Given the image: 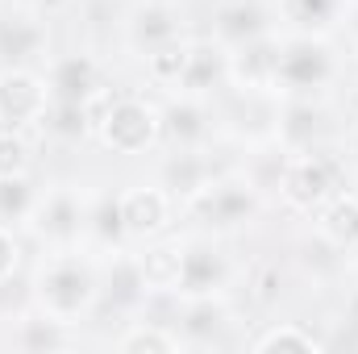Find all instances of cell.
Returning <instances> with one entry per match:
<instances>
[{
    "label": "cell",
    "mask_w": 358,
    "mask_h": 354,
    "mask_svg": "<svg viewBox=\"0 0 358 354\" xmlns=\"http://www.w3.org/2000/svg\"><path fill=\"white\" fill-rule=\"evenodd\" d=\"M29 288H34L38 313L55 317L63 325H76L80 317H88L96 309V300H100V271H96L92 259L63 250V255H50V259L38 263Z\"/></svg>",
    "instance_id": "obj_1"
},
{
    "label": "cell",
    "mask_w": 358,
    "mask_h": 354,
    "mask_svg": "<svg viewBox=\"0 0 358 354\" xmlns=\"http://www.w3.org/2000/svg\"><path fill=\"white\" fill-rule=\"evenodd\" d=\"M96 138L113 150V155H142L150 146H159L163 138V113L142 100V96H113L100 125H96Z\"/></svg>",
    "instance_id": "obj_2"
},
{
    "label": "cell",
    "mask_w": 358,
    "mask_h": 354,
    "mask_svg": "<svg viewBox=\"0 0 358 354\" xmlns=\"http://www.w3.org/2000/svg\"><path fill=\"white\" fill-rule=\"evenodd\" d=\"M334 71H338V59L321 34H292L287 42H279L275 92L313 96L317 88H325L334 80Z\"/></svg>",
    "instance_id": "obj_3"
},
{
    "label": "cell",
    "mask_w": 358,
    "mask_h": 354,
    "mask_svg": "<svg viewBox=\"0 0 358 354\" xmlns=\"http://www.w3.org/2000/svg\"><path fill=\"white\" fill-rule=\"evenodd\" d=\"M279 196L287 200V208H296L304 217H317L338 196V163L325 159V155L296 150V159L279 176Z\"/></svg>",
    "instance_id": "obj_4"
},
{
    "label": "cell",
    "mask_w": 358,
    "mask_h": 354,
    "mask_svg": "<svg viewBox=\"0 0 358 354\" xmlns=\"http://www.w3.org/2000/svg\"><path fill=\"white\" fill-rule=\"evenodd\" d=\"M187 208L204 229L229 234V229H242L259 213V192L246 179H213L196 200H187Z\"/></svg>",
    "instance_id": "obj_5"
},
{
    "label": "cell",
    "mask_w": 358,
    "mask_h": 354,
    "mask_svg": "<svg viewBox=\"0 0 358 354\" xmlns=\"http://www.w3.org/2000/svg\"><path fill=\"white\" fill-rule=\"evenodd\" d=\"M55 96L46 76L34 67H4L0 71V129H29L46 121Z\"/></svg>",
    "instance_id": "obj_6"
},
{
    "label": "cell",
    "mask_w": 358,
    "mask_h": 354,
    "mask_svg": "<svg viewBox=\"0 0 358 354\" xmlns=\"http://www.w3.org/2000/svg\"><path fill=\"white\" fill-rule=\"evenodd\" d=\"M34 234L42 242H55V246H71L88 234V204L76 187H55L46 196H38L34 204V217H29Z\"/></svg>",
    "instance_id": "obj_7"
},
{
    "label": "cell",
    "mask_w": 358,
    "mask_h": 354,
    "mask_svg": "<svg viewBox=\"0 0 358 354\" xmlns=\"http://www.w3.org/2000/svg\"><path fill=\"white\" fill-rule=\"evenodd\" d=\"M275 71H279V38L275 34L229 46V84L242 88L246 96L275 92Z\"/></svg>",
    "instance_id": "obj_8"
},
{
    "label": "cell",
    "mask_w": 358,
    "mask_h": 354,
    "mask_svg": "<svg viewBox=\"0 0 358 354\" xmlns=\"http://www.w3.org/2000/svg\"><path fill=\"white\" fill-rule=\"evenodd\" d=\"M117 208H121L125 238H159L171 221V192L138 183V187H125L117 196Z\"/></svg>",
    "instance_id": "obj_9"
},
{
    "label": "cell",
    "mask_w": 358,
    "mask_h": 354,
    "mask_svg": "<svg viewBox=\"0 0 358 354\" xmlns=\"http://www.w3.org/2000/svg\"><path fill=\"white\" fill-rule=\"evenodd\" d=\"M225 283H229V259H225L213 242H192V246H183L176 296H183V300L217 296Z\"/></svg>",
    "instance_id": "obj_10"
},
{
    "label": "cell",
    "mask_w": 358,
    "mask_h": 354,
    "mask_svg": "<svg viewBox=\"0 0 358 354\" xmlns=\"http://www.w3.org/2000/svg\"><path fill=\"white\" fill-rule=\"evenodd\" d=\"M46 42H50L46 17H38L29 8L0 13V59L8 67H29L34 59H42L46 55Z\"/></svg>",
    "instance_id": "obj_11"
},
{
    "label": "cell",
    "mask_w": 358,
    "mask_h": 354,
    "mask_svg": "<svg viewBox=\"0 0 358 354\" xmlns=\"http://www.w3.org/2000/svg\"><path fill=\"white\" fill-rule=\"evenodd\" d=\"M125 38H129V46L146 59V55L159 50L163 42L179 38V13L167 4V0H146V4H138V8L129 13Z\"/></svg>",
    "instance_id": "obj_12"
},
{
    "label": "cell",
    "mask_w": 358,
    "mask_h": 354,
    "mask_svg": "<svg viewBox=\"0 0 358 354\" xmlns=\"http://www.w3.org/2000/svg\"><path fill=\"white\" fill-rule=\"evenodd\" d=\"M46 84H50L55 100H67V104H84L88 96H96V92L104 88L100 84V67L92 63L88 55H63V59H55Z\"/></svg>",
    "instance_id": "obj_13"
},
{
    "label": "cell",
    "mask_w": 358,
    "mask_h": 354,
    "mask_svg": "<svg viewBox=\"0 0 358 354\" xmlns=\"http://www.w3.org/2000/svg\"><path fill=\"white\" fill-rule=\"evenodd\" d=\"M221 80H229V50L213 38V42H192V59H187V71L179 80V96H204L213 92Z\"/></svg>",
    "instance_id": "obj_14"
},
{
    "label": "cell",
    "mask_w": 358,
    "mask_h": 354,
    "mask_svg": "<svg viewBox=\"0 0 358 354\" xmlns=\"http://www.w3.org/2000/svg\"><path fill=\"white\" fill-rule=\"evenodd\" d=\"M208 134H213V121H208L204 100L179 96L176 104H167V113H163V138H171L176 150H200Z\"/></svg>",
    "instance_id": "obj_15"
},
{
    "label": "cell",
    "mask_w": 358,
    "mask_h": 354,
    "mask_svg": "<svg viewBox=\"0 0 358 354\" xmlns=\"http://www.w3.org/2000/svg\"><path fill=\"white\" fill-rule=\"evenodd\" d=\"M213 163L200 155V150H176L167 163H163V187L176 196V200H196L208 183H213Z\"/></svg>",
    "instance_id": "obj_16"
},
{
    "label": "cell",
    "mask_w": 358,
    "mask_h": 354,
    "mask_svg": "<svg viewBox=\"0 0 358 354\" xmlns=\"http://www.w3.org/2000/svg\"><path fill=\"white\" fill-rule=\"evenodd\" d=\"M317 234L334 250H358V196L355 192H338L317 213Z\"/></svg>",
    "instance_id": "obj_17"
},
{
    "label": "cell",
    "mask_w": 358,
    "mask_h": 354,
    "mask_svg": "<svg viewBox=\"0 0 358 354\" xmlns=\"http://www.w3.org/2000/svg\"><path fill=\"white\" fill-rule=\"evenodd\" d=\"M263 34H271V21L267 8L255 0H234L217 13V42L221 46H242V42L263 38Z\"/></svg>",
    "instance_id": "obj_18"
},
{
    "label": "cell",
    "mask_w": 358,
    "mask_h": 354,
    "mask_svg": "<svg viewBox=\"0 0 358 354\" xmlns=\"http://www.w3.org/2000/svg\"><path fill=\"white\" fill-rule=\"evenodd\" d=\"M346 0H279V17L296 34H325L338 25Z\"/></svg>",
    "instance_id": "obj_19"
},
{
    "label": "cell",
    "mask_w": 358,
    "mask_h": 354,
    "mask_svg": "<svg viewBox=\"0 0 358 354\" xmlns=\"http://www.w3.org/2000/svg\"><path fill=\"white\" fill-rule=\"evenodd\" d=\"M225 325H229V309H225L217 296L187 300V313H183V338H192V342H213Z\"/></svg>",
    "instance_id": "obj_20"
},
{
    "label": "cell",
    "mask_w": 358,
    "mask_h": 354,
    "mask_svg": "<svg viewBox=\"0 0 358 354\" xmlns=\"http://www.w3.org/2000/svg\"><path fill=\"white\" fill-rule=\"evenodd\" d=\"M179 263H183V246H155L138 259L146 292H176L179 283Z\"/></svg>",
    "instance_id": "obj_21"
},
{
    "label": "cell",
    "mask_w": 358,
    "mask_h": 354,
    "mask_svg": "<svg viewBox=\"0 0 358 354\" xmlns=\"http://www.w3.org/2000/svg\"><path fill=\"white\" fill-rule=\"evenodd\" d=\"M187 59H192V42L171 38V42H163L159 50L146 55V76H150L155 84H163V88H179V80H183V71H187Z\"/></svg>",
    "instance_id": "obj_22"
},
{
    "label": "cell",
    "mask_w": 358,
    "mask_h": 354,
    "mask_svg": "<svg viewBox=\"0 0 358 354\" xmlns=\"http://www.w3.org/2000/svg\"><path fill=\"white\" fill-rule=\"evenodd\" d=\"M34 204H38V192L29 187L25 176H0V225L13 229V225H25L34 217Z\"/></svg>",
    "instance_id": "obj_23"
},
{
    "label": "cell",
    "mask_w": 358,
    "mask_h": 354,
    "mask_svg": "<svg viewBox=\"0 0 358 354\" xmlns=\"http://www.w3.org/2000/svg\"><path fill=\"white\" fill-rule=\"evenodd\" d=\"M275 134H279L292 150H308L313 138L321 134V113H317L308 100H296V104H287V113H283V121H279Z\"/></svg>",
    "instance_id": "obj_24"
},
{
    "label": "cell",
    "mask_w": 358,
    "mask_h": 354,
    "mask_svg": "<svg viewBox=\"0 0 358 354\" xmlns=\"http://www.w3.org/2000/svg\"><path fill=\"white\" fill-rule=\"evenodd\" d=\"M255 351L259 354H275V351L308 354V351H325V342H321L313 330H304V325H296V321H283V325H271L263 338H255Z\"/></svg>",
    "instance_id": "obj_25"
},
{
    "label": "cell",
    "mask_w": 358,
    "mask_h": 354,
    "mask_svg": "<svg viewBox=\"0 0 358 354\" xmlns=\"http://www.w3.org/2000/svg\"><path fill=\"white\" fill-rule=\"evenodd\" d=\"M117 351L121 354H176L179 338L167 334V330H159V325L138 321V325H129V330L117 338Z\"/></svg>",
    "instance_id": "obj_26"
},
{
    "label": "cell",
    "mask_w": 358,
    "mask_h": 354,
    "mask_svg": "<svg viewBox=\"0 0 358 354\" xmlns=\"http://www.w3.org/2000/svg\"><path fill=\"white\" fill-rule=\"evenodd\" d=\"M63 330H67L63 321H55V317H46V313H42V321H21L17 346H21V351H59V346L67 342V334H63Z\"/></svg>",
    "instance_id": "obj_27"
},
{
    "label": "cell",
    "mask_w": 358,
    "mask_h": 354,
    "mask_svg": "<svg viewBox=\"0 0 358 354\" xmlns=\"http://www.w3.org/2000/svg\"><path fill=\"white\" fill-rule=\"evenodd\" d=\"M46 125H50V134H59V138H84L92 134V121H88V108L84 104H67V100H55L50 104V113H46Z\"/></svg>",
    "instance_id": "obj_28"
},
{
    "label": "cell",
    "mask_w": 358,
    "mask_h": 354,
    "mask_svg": "<svg viewBox=\"0 0 358 354\" xmlns=\"http://www.w3.org/2000/svg\"><path fill=\"white\" fill-rule=\"evenodd\" d=\"M29 142L17 129H0V176H29Z\"/></svg>",
    "instance_id": "obj_29"
},
{
    "label": "cell",
    "mask_w": 358,
    "mask_h": 354,
    "mask_svg": "<svg viewBox=\"0 0 358 354\" xmlns=\"http://www.w3.org/2000/svg\"><path fill=\"white\" fill-rule=\"evenodd\" d=\"M88 229L100 238V242H113V238H121L125 229H121V208H117V200H100L96 208L88 213Z\"/></svg>",
    "instance_id": "obj_30"
},
{
    "label": "cell",
    "mask_w": 358,
    "mask_h": 354,
    "mask_svg": "<svg viewBox=\"0 0 358 354\" xmlns=\"http://www.w3.org/2000/svg\"><path fill=\"white\" fill-rule=\"evenodd\" d=\"M17 263H21V246H17L13 229H4V225H0V279L17 275Z\"/></svg>",
    "instance_id": "obj_31"
},
{
    "label": "cell",
    "mask_w": 358,
    "mask_h": 354,
    "mask_svg": "<svg viewBox=\"0 0 358 354\" xmlns=\"http://www.w3.org/2000/svg\"><path fill=\"white\" fill-rule=\"evenodd\" d=\"M267 279H271V283L279 279V271H275V267L267 271ZM271 296H275V288H267V283H263V288H259V300H271Z\"/></svg>",
    "instance_id": "obj_32"
}]
</instances>
